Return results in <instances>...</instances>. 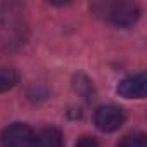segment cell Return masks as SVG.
<instances>
[{"instance_id":"1","label":"cell","mask_w":147,"mask_h":147,"mask_svg":"<svg viewBox=\"0 0 147 147\" xmlns=\"http://www.w3.org/2000/svg\"><path fill=\"white\" fill-rule=\"evenodd\" d=\"M4 147H33L35 131L26 123H12L2 131Z\"/></svg>"},{"instance_id":"5","label":"cell","mask_w":147,"mask_h":147,"mask_svg":"<svg viewBox=\"0 0 147 147\" xmlns=\"http://www.w3.org/2000/svg\"><path fill=\"white\" fill-rule=\"evenodd\" d=\"M62 133L57 128H43L33 138V147H62Z\"/></svg>"},{"instance_id":"4","label":"cell","mask_w":147,"mask_h":147,"mask_svg":"<svg viewBox=\"0 0 147 147\" xmlns=\"http://www.w3.org/2000/svg\"><path fill=\"white\" fill-rule=\"evenodd\" d=\"M118 94L125 99H142L147 94V76L144 73L140 75L128 76L119 82L118 85Z\"/></svg>"},{"instance_id":"2","label":"cell","mask_w":147,"mask_h":147,"mask_svg":"<svg viewBox=\"0 0 147 147\" xmlns=\"http://www.w3.org/2000/svg\"><path fill=\"white\" fill-rule=\"evenodd\" d=\"M94 121L100 131L111 133L119 130V126L125 123V114L116 106H100L94 114Z\"/></svg>"},{"instance_id":"7","label":"cell","mask_w":147,"mask_h":147,"mask_svg":"<svg viewBox=\"0 0 147 147\" xmlns=\"http://www.w3.org/2000/svg\"><path fill=\"white\" fill-rule=\"evenodd\" d=\"M118 147H147V137L144 133H130V135H125Z\"/></svg>"},{"instance_id":"6","label":"cell","mask_w":147,"mask_h":147,"mask_svg":"<svg viewBox=\"0 0 147 147\" xmlns=\"http://www.w3.org/2000/svg\"><path fill=\"white\" fill-rule=\"evenodd\" d=\"M18 83V73L9 67L0 69V92H7Z\"/></svg>"},{"instance_id":"8","label":"cell","mask_w":147,"mask_h":147,"mask_svg":"<svg viewBox=\"0 0 147 147\" xmlns=\"http://www.w3.org/2000/svg\"><path fill=\"white\" fill-rule=\"evenodd\" d=\"M75 147H99V144H97V140L94 137H82L76 142Z\"/></svg>"},{"instance_id":"3","label":"cell","mask_w":147,"mask_h":147,"mask_svg":"<svg viewBox=\"0 0 147 147\" xmlns=\"http://www.w3.org/2000/svg\"><path fill=\"white\" fill-rule=\"evenodd\" d=\"M109 19L119 28H128L133 23H137L140 16V9L133 2H116L109 9Z\"/></svg>"}]
</instances>
